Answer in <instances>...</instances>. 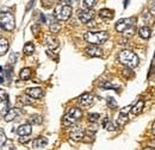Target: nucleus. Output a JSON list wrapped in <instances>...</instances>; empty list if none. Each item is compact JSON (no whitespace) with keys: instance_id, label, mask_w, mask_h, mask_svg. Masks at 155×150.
Wrapping results in <instances>:
<instances>
[{"instance_id":"nucleus-16","label":"nucleus","mask_w":155,"mask_h":150,"mask_svg":"<svg viewBox=\"0 0 155 150\" xmlns=\"http://www.w3.org/2000/svg\"><path fill=\"white\" fill-rule=\"evenodd\" d=\"M45 44H47V47H48L49 49L53 50V49H56L58 47V41L55 37L48 36V37L45 38Z\"/></svg>"},{"instance_id":"nucleus-15","label":"nucleus","mask_w":155,"mask_h":150,"mask_svg":"<svg viewBox=\"0 0 155 150\" xmlns=\"http://www.w3.org/2000/svg\"><path fill=\"white\" fill-rule=\"evenodd\" d=\"M138 35H140V37L143 38V39H148V38L150 37V35H152V30L149 29V26H142L138 30Z\"/></svg>"},{"instance_id":"nucleus-23","label":"nucleus","mask_w":155,"mask_h":150,"mask_svg":"<svg viewBox=\"0 0 155 150\" xmlns=\"http://www.w3.org/2000/svg\"><path fill=\"white\" fill-rule=\"evenodd\" d=\"M81 4H82V7H84L85 10H90L91 7L96 6L97 0H85V1H82Z\"/></svg>"},{"instance_id":"nucleus-12","label":"nucleus","mask_w":155,"mask_h":150,"mask_svg":"<svg viewBox=\"0 0 155 150\" xmlns=\"http://www.w3.org/2000/svg\"><path fill=\"white\" fill-rule=\"evenodd\" d=\"M32 131V128H31V125L30 124H28V123H25V124H21L18 126V129H17V133L19 135L20 137H23V136H29L30 133Z\"/></svg>"},{"instance_id":"nucleus-39","label":"nucleus","mask_w":155,"mask_h":150,"mask_svg":"<svg viewBox=\"0 0 155 150\" xmlns=\"http://www.w3.org/2000/svg\"><path fill=\"white\" fill-rule=\"evenodd\" d=\"M5 69H6V75H7V77H11V66H6L5 67Z\"/></svg>"},{"instance_id":"nucleus-30","label":"nucleus","mask_w":155,"mask_h":150,"mask_svg":"<svg viewBox=\"0 0 155 150\" xmlns=\"http://www.w3.org/2000/svg\"><path fill=\"white\" fill-rule=\"evenodd\" d=\"M8 99V94L5 90H1L0 88V103H4V101H7Z\"/></svg>"},{"instance_id":"nucleus-44","label":"nucleus","mask_w":155,"mask_h":150,"mask_svg":"<svg viewBox=\"0 0 155 150\" xmlns=\"http://www.w3.org/2000/svg\"><path fill=\"white\" fill-rule=\"evenodd\" d=\"M0 72H2V68H1V67H0Z\"/></svg>"},{"instance_id":"nucleus-34","label":"nucleus","mask_w":155,"mask_h":150,"mask_svg":"<svg viewBox=\"0 0 155 150\" xmlns=\"http://www.w3.org/2000/svg\"><path fill=\"white\" fill-rule=\"evenodd\" d=\"M107 103H109V105H110L111 107H116L117 106V103L115 101L114 98H107Z\"/></svg>"},{"instance_id":"nucleus-28","label":"nucleus","mask_w":155,"mask_h":150,"mask_svg":"<svg viewBox=\"0 0 155 150\" xmlns=\"http://www.w3.org/2000/svg\"><path fill=\"white\" fill-rule=\"evenodd\" d=\"M99 118H100V116L98 113H90L88 114V122L90 123H97Z\"/></svg>"},{"instance_id":"nucleus-27","label":"nucleus","mask_w":155,"mask_h":150,"mask_svg":"<svg viewBox=\"0 0 155 150\" xmlns=\"http://www.w3.org/2000/svg\"><path fill=\"white\" fill-rule=\"evenodd\" d=\"M127 122H128V116L119 113V116H118V119H117V123H118V125H124Z\"/></svg>"},{"instance_id":"nucleus-3","label":"nucleus","mask_w":155,"mask_h":150,"mask_svg":"<svg viewBox=\"0 0 155 150\" xmlns=\"http://www.w3.org/2000/svg\"><path fill=\"white\" fill-rule=\"evenodd\" d=\"M54 16L58 20L66 21L72 16V7L69 5H58L54 12Z\"/></svg>"},{"instance_id":"nucleus-29","label":"nucleus","mask_w":155,"mask_h":150,"mask_svg":"<svg viewBox=\"0 0 155 150\" xmlns=\"http://www.w3.org/2000/svg\"><path fill=\"white\" fill-rule=\"evenodd\" d=\"M42 122H43V118H42V116H32V117H31V123H32V124L39 125Z\"/></svg>"},{"instance_id":"nucleus-2","label":"nucleus","mask_w":155,"mask_h":150,"mask_svg":"<svg viewBox=\"0 0 155 150\" xmlns=\"http://www.w3.org/2000/svg\"><path fill=\"white\" fill-rule=\"evenodd\" d=\"M84 38L91 45H98L105 43L109 39V34L106 31H88L84 35Z\"/></svg>"},{"instance_id":"nucleus-4","label":"nucleus","mask_w":155,"mask_h":150,"mask_svg":"<svg viewBox=\"0 0 155 150\" xmlns=\"http://www.w3.org/2000/svg\"><path fill=\"white\" fill-rule=\"evenodd\" d=\"M0 21H1V25L2 28L6 30V31H12L16 26V21H15V17L13 15L7 11V12H0Z\"/></svg>"},{"instance_id":"nucleus-5","label":"nucleus","mask_w":155,"mask_h":150,"mask_svg":"<svg viewBox=\"0 0 155 150\" xmlns=\"http://www.w3.org/2000/svg\"><path fill=\"white\" fill-rule=\"evenodd\" d=\"M81 117H82V111L80 109H78V107H73L63 117V123L66 125H72L75 122H78Z\"/></svg>"},{"instance_id":"nucleus-7","label":"nucleus","mask_w":155,"mask_h":150,"mask_svg":"<svg viewBox=\"0 0 155 150\" xmlns=\"http://www.w3.org/2000/svg\"><path fill=\"white\" fill-rule=\"evenodd\" d=\"M78 17L80 19L81 23H88L94 18V12L92 10H84V11H79L78 12Z\"/></svg>"},{"instance_id":"nucleus-20","label":"nucleus","mask_w":155,"mask_h":150,"mask_svg":"<svg viewBox=\"0 0 155 150\" xmlns=\"http://www.w3.org/2000/svg\"><path fill=\"white\" fill-rule=\"evenodd\" d=\"M23 51H24L25 55H31V54H34V51H35V45H34V43H32V42L25 43Z\"/></svg>"},{"instance_id":"nucleus-42","label":"nucleus","mask_w":155,"mask_h":150,"mask_svg":"<svg viewBox=\"0 0 155 150\" xmlns=\"http://www.w3.org/2000/svg\"><path fill=\"white\" fill-rule=\"evenodd\" d=\"M142 150H155V148H150V147H147V148H144V149Z\"/></svg>"},{"instance_id":"nucleus-26","label":"nucleus","mask_w":155,"mask_h":150,"mask_svg":"<svg viewBox=\"0 0 155 150\" xmlns=\"http://www.w3.org/2000/svg\"><path fill=\"white\" fill-rule=\"evenodd\" d=\"M100 86L104 88V90H114V88H117V86H115L114 83H111L110 81H104L100 83Z\"/></svg>"},{"instance_id":"nucleus-21","label":"nucleus","mask_w":155,"mask_h":150,"mask_svg":"<svg viewBox=\"0 0 155 150\" xmlns=\"http://www.w3.org/2000/svg\"><path fill=\"white\" fill-rule=\"evenodd\" d=\"M103 126L106 129V130H109V131H115L117 129V126L109 119V118H105L104 119V122H103Z\"/></svg>"},{"instance_id":"nucleus-41","label":"nucleus","mask_w":155,"mask_h":150,"mask_svg":"<svg viewBox=\"0 0 155 150\" xmlns=\"http://www.w3.org/2000/svg\"><path fill=\"white\" fill-rule=\"evenodd\" d=\"M152 132H153V135H155V122L153 123V128H152Z\"/></svg>"},{"instance_id":"nucleus-11","label":"nucleus","mask_w":155,"mask_h":150,"mask_svg":"<svg viewBox=\"0 0 155 150\" xmlns=\"http://www.w3.org/2000/svg\"><path fill=\"white\" fill-rule=\"evenodd\" d=\"M84 136H85V132H84V130L81 128H79V126H74L72 129V131H71V138L73 141H75V142L81 141L84 138Z\"/></svg>"},{"instance_id":"nucleus-9","label":"nucleus","mask_w":155,"mask_h":150,"mask_svg":"<svg viewBox=\"0 0 155 150\" xmlns=\"http://www.w3.org/2000/svg\"><path fill=\"white\" fill-rule=\"evenodd\" d=\"M85 51L87 55L92 57H100L103 55V50L98 45H88V47H86Z\"/></svg>"},{"instance_id":"nucleus-18","label":"nucleus","mask_w":155,"mask_h":150,"mask_svg":"<svg viewBox=\"0 0 155 150\" xmlns=\"http://www.w3.org/2000/svg\"><path fill=\"white\" fill-rule=\"evenodd\" d=\"M143 106H144V101L143 100H138L135 105L131 107V112L134 114H140L143 110Z\"/></svg>"},{"instance_id":"nucleus-24","label":"nucleus","mask_w":155,"mask_h":150,"mask_svg":"<svg viewBox=\"0 0 155 150\" xmlns=\"http://www.w3.org/2000/svg\"><path fill=\"white\" fill-rule=\"evenodd\" d=\"M49 30H50L51 34H56V32H58L61 30V25L58 23H56V21H51L50 26H49Z\"/></svg>"},{"instance_id":"nucleus-43","label":"nucleus","mask_w":155,"mask_h":150,"mask_svg":"<svg viewBox=\"0 0 155 150\" xmlns=\"http://www.w3.org/2000/svg\"><path fill=\"white\" fill-rule=\"evenodd\" d=\"M2 81H4V77H2V76H0V82H2Z\"/></svg>"},{"instance_id":"nucleus-14","label":"nucleus","mask_w":155,"mask_h":150,"mask_svg":"<svg viewBox=\"0 0 155 150\" xmlns=\"http://www.w3.org/2000/svg\"><path fill=\"white\" fill-rule=\"evenodd\" d=\"M48 144V139L45 137H37L32 141V147L34 148H44Z\"/></svg>"},{"instance_id":"nucleus-13","label":"nucleus","mask_w":155,"mask_h":150,"mask_svg":"<svg viewBox=\"0 0 155 150\" xmlns=\"http://www.w3.org/2000/svg\"><path fill=\"white\" fill-rule=\"evenodd\" d=\"M20 114V111L18 109H10L7 112L5 113V120L6 122H12L13 119H16Z\"/></svg>"},{"instance_id":"nucleus-6","label":"nucleus","mask_w":155,"mask_h":150,"mask_svg":"<svg viewBox=\"0 0 155 150\" xmlns=\"http://www.w3.org/2000/svg\"><path fill=\"white\" fill-rule=\"evenodd\" d=\"M135 18H123L119 19L116 24V30L118 32H124L127 29L131 28V25L134 24Z\"/></svg>"},{"instance_id":"nucleus-35","label":"nucleus","mask_w":155,"mask_h":150,"mask_svg":"<svg viewBox=\"0 0 155 150\" xmlns=\"http://www.w3.org/2000/svg\"><path fill=\"white\" fill-rule=\"evenodd\" d=\"M31 30H32L34 35H37V34H38V31H39V25H38V24L32 25V26H31Z\"/></svg>"},{"instance_id":"nucleus-32","label":"nucleus","mask_w":155,"mask_h":150,"mask_svg":"<svg viewBox=\"0 0 155 150\" xmlns=\"http://www.w3.org/2000/svg\"><path fill=\"white\" fill-rule=\"evenodd\" d=\"M5 143H6V135H5V131L0 128V147H2Z\"/></svg>"},{"instance_id":"nucleus-37","label":"nucleus","mask_w":155,"mask_h":150,"mask_svg":"<svg viewBox=\"0 0 155 150\" xmlns=\"http://www.w3.org/2000/svg\"><path fill=\"white\" fill-rule=\"evenodd\" d=\"M17 57H18V54H17V53H12L11 56H10V62H11V63H15L16 60H17Z\"/></svg>"},{"instance_id":"nucleus-33","label":"nucleus","mask_w":155,"mask_h":150,"mask_svg":"<svg viewBox=\"0 0 155 150\" xmlns=\"http://www.w3.org/2000/svg\"><path fill=\"white\" fill-rule=\"evenodd\" d=\"M135 34V29L131 26V28H129V29H127L124 32H123V35L125 36V37H131L133 35Z\"/></svg>"},{"instance_id":"nucleus-38","label":"nucleus","mask_w":155,"mask_h":150,"mask_svg":"<svg viewBox=\"0 0 155 150\" xmlns=\"http://www.w3.org/2000/svg\"><path fill=\"white\" fill-rule=\"evenodd\" d=\"M129 111H131V106H125L123 110H120V113L128 116V112H129Z\"/></svg>"},{"instance_id":"nucleus-10","label":"nucleus","mask_w":155,"mask_h":150,"mask_svg":"<svg viewBox=\"0 0 155 150\" xmlns=\"http://www.w3.org/2000/svg\"><path fill=\"white\" fill-rule=\"evenodd\" d=\"M43 90L39 87H30L26 90V95H29L32 99H39L43 96Z\"/></svg>"},{"instance_id":"nucleus-31","label":"nucleus","mask_w":155,"mask_h":150,"mask_svg":"<svg viewBox=\"0 0 155 150\" xmlns=\"http://www.w3.org/2000/svg\"><path fill=\"white\" fill-rule=\"evenodd\" d=\"M143 17H144V21H146L147 24H152V23L154 21V17H152L150 13H148V12H144Z\"/></svg>"},{"instance_id":"nucleus-40","label":"nucleus","mask_w":155,"mask_h":150,"mask_svg":"<svg viewBox=\"0 0 155 150\" xmlns=\"http://www.w3.org/2000/svg\"><path fill=\"white\" fill-rule=\"evenodd\" d=\"M150 10H152L153 12H155V1L150 2Z\"/></svg>"},{"instance_id":"nucleus-36","label":"nucleus","mask_w":155,"mask_h":150,"mask_svg":"<svg viewBox=\"0 0 155 150\" xmlns=\"http://www.w3.org/2000/svg\"><path fill=\"white\" fill-rule=\"evenodd\" d=\"M29 141H30V137H29V136H23V137H20L19 138V142L20 143H23V144L28 143Z\"/></svg>"},{"instance_id":"nucleus-22","label":"nucleus","mask_w":155,"mask_h":150,"mask_svg":"<svg viewBox=\"0 0 155 150\" xmlns=\"http://www.w3.org/2000/svg\"><path fill=\"white\" fill-rule=\"evenodd\" d=\"M19 76H20V79L24 80V81L29 80V79L31 77V69H30V68H23V69L20 70Z\"/></svg>"},{"instance_id":"nucleus-25","label":"nucleus","mask_w":155,"mask_h":150,"mask_svg":"<svg viewBox=\"0 0 155 150\" xmlns=\"http://www.w3.org/2000/svg\"><path fill=\"white\" fill-rule=\"evenodd\" d=\"M19 99H20V101H21L23 104H25V105H31V104L34 103V99L30 98L29 95H23V96H20Z\"/></svg>"},{"instance_id":"nucleus-17","label":"nucleus","mask_w":155,"mask_h":150,"mask_svg":"<svg viewBox=\"0 0 155 150\" xmlns=\"http://www.w3.org/2000/svg\"><path fill=\"white\" fill-rule=\"evenodd\" d=\"M99 16L103 19H112L114 18V11L109 8H103L99 11Z\"/></svg>"},{"instance_id":"nucleus-19","label":"nucleus","mask_w":155,"mask_h":150,"mask_svg":"<svg viewBox=\"0 0 155 150\" xmlns=\"http://www.w3.org/2000/svg\"><path fill=\"white\" fill-rule=\"evenodd\" d=\"M8 50V42L5 38H0V56L5 55Z\"/></svg>"},{"instance_id":"nucleus-1","label":"nucleus","mask_w":155,"mask_h":150,"mask_svg":"<svg viewBox=\"0 0 155 150\" xmlns=\"http://www.w3.org/2000/svg\"><path fill=\"white\" fill-rule=\"evenodd\" d=\"M118 61L130 69L138 66V56L131 50H122L118 54Z\"/></svg>"},{"instance_id":"nucleus-8","label":"nucleus","mask_w":155,"mask_h":150,"mask_svg":"<svg viewBox=\"0 0 155 150\" xmlns=\"http://www.w3.org/2000/svg\"><path fill=\"white\" fill-rule=\"evenodd\" d=\"M93 101H94V96L90 93H84L82 95L79 96V103H80V105L84 106V107L91 106V105L93 104Z\"/></svg>"}]
</instances>
